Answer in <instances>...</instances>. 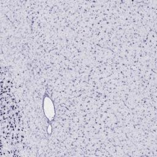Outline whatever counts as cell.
Segmentation results:
<instances>
[{"label":"cell","mask_w":157,"mask_h":157,"mask_svg":"<svg viewBox=\"0 0 157 157\" xmlns=\"http://www.w3.org/2000/svg\"><path fill=\"white\" fill-rule=\"evenodd\" d=\"M44 110L45 111V113L48 119L53 118L52 117L55 115V110L54 107L52 104L51 100L48 98L45 99L44 104Z\"/></svg>","instance_id":"cell-1"}]
</instances>
